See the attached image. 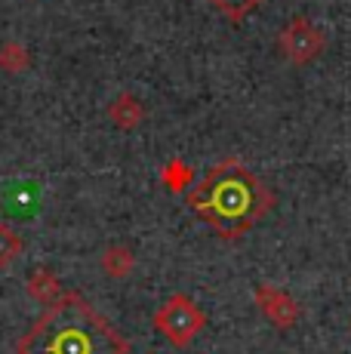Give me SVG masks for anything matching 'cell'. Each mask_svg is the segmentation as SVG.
Masks as SVG:
<instances>
[{
  "label": "cell",
  "instance_id": "obj_10",
  "mask_svg": "<svg viewBox=\"0 0 351 354\" xmlns=\"http://www.w3.org/2000/svg\"><path fill=\"white\" fill-rule=\"evenodd\" d=\"M262 3H265V0H210L213 10L219 12V16H225L228 22H234V25H240L244 19H249Z\"/></svg>",
  "mask_w": 351,
  "mask_h": 354
},
{
  "label": "cell",
  "instance_id": "obj_8",
  "mask_svg": "<svg viewBox=\"0 0 351 354\" xmlns=\"http://www.w3.org/2000/svg\"><path fill=\"white\" fill-rule=\"evenodd\" d=\"M133 265H136V256H133V250L124 247V243H111L102 253V271L108 277H114V281L130 274Z\"/></svg>",
  "mask_w": 351,
  "mask_h": 354
},
{
  "label": "cell",
  "instance_id": "obj_3",
  "mask_svg": "<svg viewBox=\"0 0 351 354\" xmlns=\"http://www.w3.org/2000/svg\"><path fill=\"white\" fill-rule=\"evenodd\" d=\"M151 324L173 348H188V345L200 336V330L207 326V315L198 308V302H194L191 296L176 292V296H170L154 311Z\"/></svg>",
  "mask_w": 351,
  "mask_h": 354
},
{
  "label": "cell",
  "instance_id": "obj_2",
  "mask_svg": "<svg viewBox=\"0 0 351 354\" xmlns=\"http://www.w3.org/2000/svg\"><path fill=\"white\" fill-rule=\"evenodd\" d=\"M130 339L77 290H65L28 330L16 354H130Z\"/></svg>",
  "mask_w": 351,
  "mask_h": 354
},
{
  "label": "cell",
  "instance_id": "obj_12",
  "mask_svg": "<svg viewBox=\"0 0 351 354\" xmlns=\"http://www.w3.org/2000/svg\"><path fill=\"white\" fill-rule=\"evenodd\" d=\"M28 65H31V53H28V46L16 44V40H10V44L0 46V68H3V71L19 74V71H25Z\"/></svg>",
  "mask_w": 351,
  "mask_h": 354
},
{
  "label": "cell",
  "instance_id": "obj_4",
  "mask_svg": "<svg viewBox=\"0 0 351 354\" xmlns=\"http://www.w3.org/2000/svg\"><path fill=\"white\" fill-rule=\"evenodd\" d=\"M278 46L290 65L305 68L317 62L327 50V34L321 25H314L308 16H293L278 34Z\"/></svg>",
  "mask_w": 351,
  "mask_h": 354
},
{
  "label": "cell",
  "instance_id": "obj_9",
  "mask_svg": "<svg viewBox=\"0 0 351 354\" xmlns=\"http://www.w3.org/2000/svg\"><path fill=\"white\" fill-rule=\"evenodd\" d=\"M25 241L19 237V231H12L6 222H0V271L12 268V265L22 259Z\"/></svg>",
  "mask_w": 351,
  "mask_h": 354
},
{
  "label": "cell",
  "instance_id": "obj_5",
  "mask_svg": "<svg viewBox=\"0 0 351 354\" xmlns=\"http://www.w3.org/2000/svg\"><path fill=\"white\" fill-rule=\"evenodd\" d=\"M253 302H256V308L262 311V317H265L268 324H274L278 330H293L302 317L299 302H296L287 290L274 287V283H259L253 292Z\"/></svg>",
  "mask_w": 351,
  "mask_h": 354
},
{
  "label": "cell",
  "instance_id": "obj_6",
  "mask_svg": "<svg viewBox=\"0 0 351 354\" xmlns=\"http://www.w3.org/2000/svg\"><path fill=\"white\" fill-rule=\"evenodd\" d=\"M108 120L117 129H136L145 124V105L133 93H117L108 105Z\"/></svg>",
  "mask_w": 351,
  "mask_h": 354
},
{
  "label": "cell",
  "instance_id": "obj_1",
  "mask_svg": "<svg viewBox=\"0 0 351 354\" xmlns=\"http://www.w3.org/2000/svg\"><path fill=\"white\" fill-rule=\"evenodd\" d=\"M188 209L207 222L222 241H240L274 207V192L238 158L210 167L185 194Z\"/></svg>",
  "mask_w": 351,
  "mask_h": 354
},
{
  "label": "cell",
  "instance_id": "obj_7",
  "mask_svg": "<svg viewBox=\"0 0 351 354\" xmlns=\"http://www.w3.org/2000/svg\"><path fill=\"white\" fill-rule=\"evenodd\" d=\"M25 290H28L31 299H37V302L44 305H53L59 296H62V283H59V277L53 274L50 268H35L28 277V283H25Z\"/></svg>",
  "mask_w": 351,
  "mask_h": 354
},
{
  "label": "cell",
  "instance_id": "obj_11",
  "mask_svg": "<svg viewBox=\"0 0 351 354\" xmlns=\"http://www.w3.org/2000/svg\"><path fill=\"white\" fill-rule=\"evenodd\" d=\"M160 179H164V185L170 188V192H185V188H191L194 182H198V176H194V169L188 167L185 160H170L164 167V173H160Z\"/></svg>",
  "mask_w": 351,
  "mask_h": 354
}]
</instances>
